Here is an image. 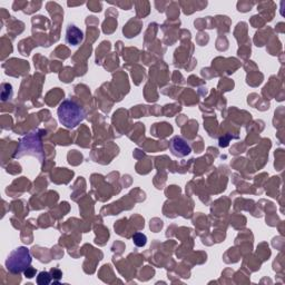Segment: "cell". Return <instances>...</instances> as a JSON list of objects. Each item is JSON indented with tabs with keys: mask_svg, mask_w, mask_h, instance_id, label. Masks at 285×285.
Here are the masks:
<instances>
[{
	"mask_svg": "<svg viewBox=\"0 0 285 285\" xmlns=\"http://www.w3.org/2000/svg\"><path fill=\"white\" fill-rule=\"evenodd\" d=\"M26 154L34 155L40 160L43 159V145H41L40 136L38 133H30L20 142V145L15 157H22V156Z\"/></svg>",
	"mask_w": 285,
	"mask_h": 285,
	"instance_id": "cell-3",
	"label": "cell"
},
{
	"mask_svg": "<svg viewBox=\"0 0 285 285\" xmlns=\"http://www.w3.org/2000/svg\"><path fill=\"white\" fill-rule=\"evenodd\" d=\"M57 114H58L59 122L69 130L77 127L86 116L84 108L72 99H66L61 102Z\"/></svg>",
	"mask_w": 285,
	"mask_h": 285,
	"instance_id": "cell-1",
	"label": "cell"
},
{
	"mask_svg": "<svg viewBox=\"0 0 285 285\" xmlns=\"http://www.w3.org/2000/svg\"><path fill=\"white\" fill-rule=\"evenodd\" d=\"M31 261L32 259L29 250L25 246H20L15 251H12L10 255L8 256L6 267L10 273L19 274L23 273L30 266Z\"/></svg>",
	"mask_w": 285,
	"mask_h": 285,
	"instance_id": "cell-2",
	"label": "cell"
},
{
	"mask_svg": "<svg viewBox=\"0 0 285 285\" xmlns=\"http://www.w3.org/2000/svg\"><path fill=\"white\" fill-rule=\"evenodd\" d=\"M25 273V275H26V278H28V279H32L35 276V274H36V270L34 267H28L26 271L24 272Z\"/></svg>",
	"mask_w": 285,
	"mask_h": 285,
	"instance_id": "cell-9",
	"label": "cell"
},
{
	"mask_svg": "<svg viewBox=\"0 0 285 285\" xmlns=\"http://www.w3.org/2000/svg\"><path fill=\"white\" fill-rule=\"evenodd\" d=\"M84 40V34L75 25H69L66 30V41L72 46H78Z\"/></svg>",
	"mask_w": 285,
	"mask_h": 285,
	"instance_id": "cell-5",
	"label": "cell"
},
{
	"mask_svg": "<svg viewBox=\"0 0 285 285\" xmlns=\"http://www.w3.org/2000/svg\"><path fill=\"white\" fill-rule=\"evenodd\" d=\"M133 242H134V244L137 247L145 246L146 243H147L146 235L143 234V233H135L133 235Z\"/></svg>",
	"mask_w": 285,
	"mask_h": 285,
	"instance_id": "cell-7",
	"label": "cell"
},
{
	"mask_svg": "<svg viewBox=\"0 0 285 285\" xmlns=\"http://www.w3.org/2000/svg\"><path fill=\"white\" fill-rule=\"evenodd\" d=\"M169 148H171L172 154L176 157H185V156L191 154L192 152L189 144L180 136H175V137L172 138L171 143H169Z\"/></svg>",
	"mask_w": 285,
	"mask_h": 285,
	"instance_id": "cell-4",
	"label": "cell"
},
{
	"mask_svg": "<svg viewBox=\"0 0 285 285\" xmlns=\"http://www.w3.org/2000/svg\"><path fill=\"white\" fill-rule=\"evenodd\" d=\"M52 276L51 274V272H40L37 276V283L39 285H48L52 282Z\"/></svg>",
	"mask_w": 285,
	"mask_h": 285,
	"instance_id": "cell-6",
	"label": "cell"
},
{
	"mask_svg": "<svg viewBox=\"0 0 285 285\" xmlns=\"http://www.w3.org/2000/svg\"><path fill=\"white\" fill-rule=\"evenodd\" d=\"M51 274L53 280H60L61 278H63V273H61V271L58 270V268H52V270L51 271Z\"/></svg>",
	"mask_w": 285,
	"mask_h": 285,
	"instance_id": "cell-8",
	"label": "cell"
}]
</instances>
